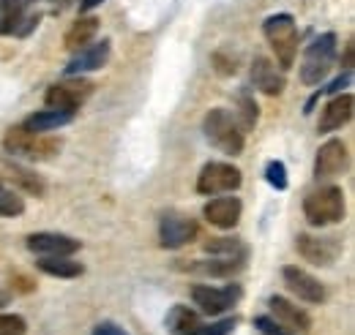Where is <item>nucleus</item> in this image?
<instances>
[{
	"mask_svg": "<svg viewBox=\"0 0 355 335\" xmlns=\"http://www.w3.org/2000/svg\"><path fill=\"white\" fill-rule=\"evenodd\" d=\"M74 120V112H63V109H42V112H33L28 115L19 126L31 134H49V131H58V128L69 126Z\"/></svg>",
	"mask_w": 355,
	"mask_h": 335,
	"instance_id": "nucleus-20",
	"label": "nucleus"
},
{
	"mask_svg": "<svg viewBox=\"0 0 355 335\" xmlns=\"http://www.w3.org/2000/svg\"><path fill=\"white\" fill-rule=\"evenodd\" d=\"M197 235H200V226L191 215L170 210L159 221V240H162V248H167V251H178V248L194 243Z\"/></svg>",
	"mask_w": 355,
	"mask_h": 335,
	"instance_id": "nucleus-10",
	"label": "nucleus"
},
{
	"mask_svg": "<svg viewBox=\"0 0 355 335\" xmlns=\"http://www.w3.org/2000/svg\"><path fill=\"white\" fill-rule=\"evenodd\" d=\"M249 256H211V262L194 264V270L205 273V275H216V278H232L235 273H241L246 267Z\"/></svg>",
	"mask_w": 355,
	"mask_h": 335,
	"instance_id": "nucleus-24",
	"label": "nucleus"
},
{
	"mask_svg": "<svg viewBox=\"0 0 355 335\" xmlns=\"http://www.w3.org/2000/svg\"><path fill=\"white\" fill-rule=\"evenodd\" d=\"M282 281L284 287L290 289V294H295L301 302H309V305H322L328 300V289L325 284L311 275L309 270L298 267V264H284L282 267Z\"/></svg>",
	"mask_w": 355,
	"mask_h": 335,
	"instance_id": "nucleus-11",
	"label": "nucleus"
},
{
	"mask_svg": "<svg viewBox=\"0 0 355 335\" xmlns=\"http://www.w3.org/2000/svg\"><path fill=\"white\" fill-rule=\"evenodd\" d=\"M254 327H257L260 335H298V333H293L290 327H284L282 322H276L273 316H266V314L254 316Z\"/></svg>",
	"mask_w": 355,
	"mask_h": 335,
	"instance_id": "nucleus-31",
	"label": "nucleus"
},
{
	"mask_svg": "<svg viewBox=\"0 0 355 335\" xmlns=\"http://www.w3.org/2000/svg\"><path fill=\"white\" fill-rule=\"evenodd\" d=\"M345 210H347L345 191L339 185H320L317 191L306 194V199H304V218L314 229L342 224L345 221Z\"/></svg>",
	"mask_w": 355,
	"mask_h": 335,
	"instance_id": "nucleus-1",
	"label": "nucleus"
},
{
	"mask_svg": "<svg viewBox=\"0 0 355 335\" xmlns=\"http://www.w3.org/2000/svg\"><path fill=\"white\" fill-rule=\"evenodd\" d=\"M266 180L273 185V188H276V191H284V188L290 185L284 161H268V164H266Z\"/></svg>",
	"mask_w": 355,
	"mask_h": 335,
	"instance_id": "nucleus-30",
	"label": "nucleus"
},
{
	"mask_svg": "<svg viewBox=\"0 0 355 335\" xmlns=\"http://www.w3.org/2000/svg\"><path fill=\"white\" fill-rule=\"evenodd\" d=\"M350 161V153H347V145L342 139H328L320 150H317V159H314V177L317 180H331V177H339Z\"/></svg>",
	"mask_w": 355,
	"mask_h": 335,
	"instance_id": "nucleus-13",
	"label": "nucleus"
},
{
	"mask_svg": "<svg viewBox=\"0 0 355 335\" xmlns=\"http://www.w3.org/2000/svg\"><path fill=\"white\" fill-rule=\"evenodd\" d=\"M49 3H55V6H69L71 0H49Z\"/></svg>",
	"mask_w": 355,
	"mask_h": 335,
	"instance_id": "nucleus-38",
	"label": "nucleus"
},
{
	"mask_svg": "<svg viewBox=\"0 0 355 335\" xmlns=\"http://www.w3.org/2000/svg\"><path fill=\"white\" fill-rule=\"evenodd\" d=\"M90 335H129V333H126V330H123L118 322H110V319H107V322H98V325L93 327V333H90Z\"/></svg>",
	"mask_w": 355,
	"mask_h": 335,
	"instance_id": "nucleus-33",
	"label": "nucleus"
},
{
	"mask_svg": "<svg viewBox=\"0 0 355 335\" xmlns=\"http://www.w3.org/2000/svg\"><path fill=\"white\" fill-rule=\"evenodd\" d=\"M243 183L241 169L227 164V161H208L197 174V194L202 197H219V194H232Z\"/></svg>",
	"mask_w": 355,
	"mask_h": 335,
	"instance_id": "nucleus-8",
	"label": "nucleus"
},
{
	"mask_svg": "<svg viewBox=\"0 0 355 335\" xmlns=\"http://www.w3.org/2000/svg\"><path fill=\"white\" fill-rule=\"evenodd\" d=\"M235 319H211L205 322L200 311L189 305H173L164 316V327L173 335H230L235 330Z\"/></svg>",
	"mask_w": 355,
	"mask_h": 335,
	"instance_id": "nucleus-3",
	"label": "nucleus"
},
{
	"mask_svg": "<svg viewBox=\"0 0 355 335\" xmlns=\"http://www.w3.org/2000/svg\"><path fill=\"white\" fill-rule=\"evenodd\" d=\"M252 84L266 96H282L287 87V80H284V71L276 69V63L270 57L260 55L252 60Z\"/></svg>",
	"mask_w": 355,
	"mask_h": 335,
	"instance_id": "nucleus-19",
	"label": "nucleus"
},
{
	"mask_svg": "<svg viewBox=\"0 0 355 335\" xmlns=\"http://www.w3.org/2000/svg\"><path fill=\"white\" fill-rule=\"evenodd\" d=\"M104 0H80V11H90V8H96V6H101Z\"/></svg>",
	"mask_w": 355,
	"mask_h": 335,
	"instance_id": "nucleus-36",
	"label": "nucleus"
},
{
	"mask_svg": "<svg viewBox=\"0 0 355 335\" xmlns=\"http://www.w3.org/2000/svg\"><path fill=\"white\" fill-rule=\"evenodd\" d=\"M353 107L355 98L350 93H336L320 112V123H317V131L320 134H334L342 126H347L353 120Z\"/></svg>",
	"mask_w": 355,
	"mask_h": 335,
	"instance_id": "nucleus-18",
	"label": "nucleus"
},
{
	"mask_svg": "<svg viewBox=\"0 0 355 335\" xmlns=\"http://www.w3.org/2000/svg\"><path fill=\"white\" fill-rule=\"evenodd\" d=\"M238 126L241 131L246 134V131H252V128L257 126V120H260V107H257V101H254V96L252 93H241L238 96Z\"/></svg>",
	"mask_w": 355,
	"mask_h": 335,
	"instance_id": "nucleus-27",
	"label": "nucleus"
},
{
	"mask_svg": "<svg viewBox=\"0 0 355 335\" xmlns=\"http://www.w3.org/2000/svg\"><path fill=\"white\" fill-rule=\"evenodd\" d=\"M25 212V199L6 185V180L0 177V215L3 218H19Z\"/></svg>",
	"mask_w": 355,
	"mask_h": 335,
	"instance_id": "nucleus-28",
	"label": "nucleus"
},
{
	"mask_svg": "<svg viewBox=\"0 0 355 335\" xmlns=\"http://www.w3.org/2000/svg\"><path fill=\"white\" fill-rule=\"evenodd\" d=\"M3 147H6V153H14V156L31 159V161H49L60 153L63 142L55 136H46V134H31L22 126H11L3 136Z\"/></svg>",
	"mask_w": 355,
	"mask_h": 335,
	"instance_id": "nucleus-4",
	"label": "nucleus"
},
{
	"mask_svg": "<svg viewBox=\"0 0 355 335\" xmlns=\"http://www.w3.org/2000/svg\"><path fill=\"white\" fill-rule=\"evenodd\" d=\"M8 169H11V180H14V185H17L19 191H25V194H31V197H36V199H42L46 194L44 177L36 174L33 169L19 167V164H14V161H8Z\"/></svg>",
	"mask_w": 355,
	"mask_h": 335,
	"instance_id": "nucleus-25",
	"label": "nucleus"
},
{
	"mask_svg": "<svg viewBox=\"0 0 355 335\" xmlns=\"http://www.w3.org/2000/svg\"><path fill=\"white\" fill-rule=\"evenodd\" d=\"M28 322L19 314H0V335H25Z\"/></svg>",
	"mask_w": 355,
	"mask_h": 335,
	"instance_id": "nucleus-32",
	"label": "nucleus"
},
{
	"mask_svg": "<svg viewBox=\"0 0 355 335\" xmlns=\"http://www.w3.org/2000/svg\"><path fill=\"white\" fill-rule=\"evenodd\" d=\"M25 246L36 256H74L83 248V243L77 237H69L60 232H33V235H28Z\"/></svg>",
	"mask_w": 355,
	"mask_h": 335,
	"instance_id": "nucleus-14",
	"label": "nucleus"
},
{
	"mask_svg": "<svg viewBox=\"0 0 355 335\" xmlns=\"http://www.w3.org/2000/svg\"><path fill=\"white\" fill-rule=\"evenodd\" d=\"M93 93V82L83 77H69L63 82L49 84L44 93V104L49 109H63V112H77Z\"/></svg>",
	"mask_w": 355,
	"mask_h": 335,
	"instance_id": "nucleus-9",
	"label": "nucleus"
},
{
	"mask_svg": "<svg viewBox=\"0 0 355 335\" xmlns=\"http://www.w3.org/2000/svg\"><path fill=\"white\" fill-rule=\"evenodd\" d=\"M317 101H320V93H314V96H311L309 101H306V109H304V112H306V115H309L311 109H314V104H317Z\"/></svg>",
	"mask_w": 355,
	"mask_h": 335,
	"instance_id": "nucleus-37",
	"label": "nucleus"
},
{
	"mask_svg": "<svg viewBox=\"0 0 355 335\" xmlns=\"http://www.w3.org/2000/svg\"><path fill=\"white\" fill-rule=\"evenodd\" d=\"M36 267L52 278H80L85 273V264L74 256H39Z\"/></svg>",
	"mask_w": 355,
	"mask_h": 335,
	"instance_id": "nucleus-21",
	"label": "nucleus"
},
{
	"mask_svg": "<svg viewBox=\"0 0 355 335\" xmlns=\"http://www.w3.org/2000/svg\"><path fill=\"white\" fill-rule=\"evenodd\" d=\"M202 248L211 256H249V248L241 237H211L208 243H202Z\"/></svg>",
	"mask_w": 355,
	"mask_h": 335,
	"instance_id": "nucleus-26",
	"label": "nucleus"
},
{
	"mask_svg": "<svg viewBox=\"0 0 355 335\" xmlns=\"http://www.w3.org/2000/svg\"><path fill=\"white\" fill-rule=\"evenodd\" d=\"M347 84H350V71H345L342 77H336V80L331 82V87H325V90H328L331 96H336V93H342V87H347Z\"/></svg>",
	"mask_w": 355,
	"mask_h": 335,
	"instance_id": "nucleus-34",
	"label": "nucleus"
},
{
	"mask_svg": "<svg viewBox=\"0 0 355 335\" xmlns=\"http://www.w3.org/2000/svg\"><path fill=\"white\" fill-rule=\"evenodd\" d=\"M33 3L36 0H0V30L3 33H17Z\"/></svg>",
	"mask_w": 355,
	"mask_h": 335,
	"instance_id": "nucleus-22",
	"label": "nucleus"
},
{
	"mask_svg": "<svg viewBox=\"0 0 355 335\" xmlns=\"http://www.w3.org/2000/svg\"><path fill=\"white\" fill-rule=\"evenodd\" d=\"M342 66H345V69H350V66H353V44H347V46H345V60H342Z\"/></svg>",
	"mask_w": 355,
	"mask_h": 335,
	"instance_id": "nucleus-35",
	"label": "nucleus"
},
{
	"mask_svg": "<svg viewBox=\"0 0 355 335\" xmlns=\"http://www.w3.org/2000/svg\"><path fill=\"white\" fill-rule=\"evenodd\" d=\"M334 60H336V33L317 36L306 46V52H304V60H301V82L309 84V87L320 84L328 77Z\"/></svg>",
	"mask_w": 355,
	"mask_h": 335,
	"instance_id": "nucleus-6",
	"label": "nucleus"
},
{
	"mask_svg": "<svg viewBox=\"0 0 355 335\" xmlns=\"http://www.w3.org/2000/svg\"><path fill=\"white\" fill-rule=\"evenodd\" d=\"M202 131H205V139L227 156H241L246 147V134L241 131L238 120L224 107H214L202 118Z\"/></svg>",
	"mask_w": 355,
	"mask_h": 335,
	"instance_id": "nucleus-2",
	"label": "nucleus"
},
{
	"mask_svg": "<svg viewBox=\"0 0 355 335\" xmlns=\"http://www.w3.org/2000/svg\"><path fill=\"white\" fill-rule=\"evenodd\" d=\"M295 251L317 267H331L342 253V237H334V235L320 237V235H306L304 232V235L295 237Z\"/></svg>",
	"mask_w": 355,
	"mask_h": 335,
	"instance_id": "nucleus-12",
	"label": "nucleus"
},
{
	"mask_svg": "<svg viewBox=\"0 0 355 335\" xmlns=\"http://www.w3.org/2000/svg\"><path fill=\"white\" fill-rule=\"evenodd\" d=\"M110 55H112V42L110 39H101V42L77 49V55L66 66V77H80V74L104 69L110 63Z\"/></svg>",
	"mask_w": 355,
	"mask_h": 335,
	"instance_id": "nucleus-15",
	"label": "nucleus"
},
{
	"mask_svg": "<svg viewBox=\"0 0 355 335\" xmlns=\"http://www.w3.org/2000/svg\"><path fill=\"white\" fill-rule=\"evenodd\" d=\"M96 33H98V19H96V17H80V19L66 30L63 44H66V49L77 52V49L88 46V44L96 39Z\"/></svg>",
	"mask_w": 355,
	"mask_h": 335,
	"instance_id": "nucleus-23",
	"label": "nucleus"
},
{
	"mask_svg": "<svg viewBox=\"0 0 355 335\" xmlns=\"http://www.w3.org/2000/svg\"><path fill=\"white\" fill-rule=\"evenodd\" d=\"M189 294H191V302L197 305V311L214 319V316H224L227 311H232V308L241 302L243 287H241V284H224V287L194 284Z\"/></svg>",
	"mask_w": 355,
	"mask_h": 335,
	"instance_id": "nucleus-7",
	"label": "nucleus"
},
{
	"mask_svg": "<svg viewBox=\"0 0 355 335\" xmlns=\"http://www.w3.org/2000/svg\"><path fill=\"white\" fill-rule=\"evenodd\" d=\"M263 36L268 39L279 69H290L295 63V52H298V28L293 14H273L263 22Z\"/></svg>",
	"mask_w": 355,
	"mask_h": 335,
	"instance_id": "nucleus-5",
	"label": "nucleus"
},
{
	"mask_svg": "<svg viewBox=\"0 0 355 335\" xmlns=\"http://www.w3.org/2000/svg\"><path fill=\"white\" fill-rule=\"evenodd\" d=\"M211 63H214V69H216V74H219V77H232V74L238 71V55H232L230 49H219V52H214Z\"/></svg>",
	"mask_w": 355,
	"mask_h": 335,
	"instance_id": "nucleus-29",
	"label": "nucleus"
},
{
	"mask_svg": "<svg viewBox=\"0 0 355 335\" xmlns=\"http://www.w3.org/2000/svg\"><path fill=\"white\" fill-rule=\"evenodd\" d=\"M3 305H6V294H0V308H3Z\"/></svg>",
	"mask_w": 355,
	"mask_h": 335,
	"instance_id": "nucleus-39",
	"label": "nucleus"
},
{
	"mask_svg": "<svg viewBox=\"0 0 355 335\" xmlns=\"http://www.w3.org/2000/svg\"><path fill=\"white\" fill-rule=\"evenodd\" d=\"M268 308H270L273 319L282 322L284 327H290L293 333H311V327H314V319L309 316V311H304L301 305L290 302V300L282 297V294H273V297L268 300Z\"/></svg>",
	"mask_w": 355,
	"mask_h": 335,
	"instance_id": "nucleus-16",
	"label": "nucleus"
},
{
	"mask_svg": "<svg viewBox=\"0 0 355 335\" xmlns=\"http://www.w3.org/2000/svg\"><path fill=\"white\" fill-rule=\"evenodd\" d=\"M241 212H243V202L238 197H222V194L208 199L202 208L205 221L216 229H235L241 221Z\"/></svg>",
	"mask_w": 355,
	"mask_h": 335,
	"instance_id": "nucleus-17",
	"label": "nucleus"
}]
</instances>
